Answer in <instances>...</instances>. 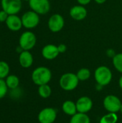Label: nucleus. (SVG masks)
<instances>
[{
	"label": "nucleus",
	"mask_w": 122,
	"mask_h": 123,
	"mask_svg": "<svg viewBox=\"0 0 122 123\" xmlns=\"http://www.w3.org/2000/svg\"><path fill=\"white\" fill-rule=\"evenodd\" d=\"M37 43V37L35 34L30 31L27 30L22 33L19 39V45L23 50H30L35 46Z\"/></svg>",
	"instance_id": "4"
},
{
	"label": "nucleus",
	"mask_w": 122,
	"mask_h": 123,
	"mask_svg": "<svg viewBox=\"0 0 122 123\" xmlns=\"http://www.w3.org/2000/svg\"><path fill=\"white\" fill-rule=\"evenodd\" d=\"M117 121L118 115H116V113L109 112L100 119L99 123H116Z\"/></svg>",
	"instance_id": "20"
},
{
	"label": "nucleus",
	"mask_w": 122,
	"mask_h": 123,
	"mask_svg": "<svg viewBox=\"0 0 122 123\" xmlns=\"http://www.w3.org/2000/svg\"><path fill=\"white\" fill-rule=\"evenodd\" d=\"M79 81L76 74L68 72L63 74L60 76L59 84L62 89L66 92H70L77 88Z\"/></svg>",
	"instance_id": "3"
},
{
	"label": "nucleus",
	"mask_w": 122,
	"mask_h": 123,
	"mask_svg": "<svg viewBox=\"0 0 122 123\" xmlns=\"http://www.w3.org/2000/svg\"><path fill=\"white\" fill-rule=\"evenodd\" d=\"M28 2L31 10L40 15L47 14L51 8L49 0H29Z\"/></svg>",
	"instance_id": "8"
},
{
	"label": "nucleus",
	"mask_w": 122,
	"mask_h": 123,
	"mask_svg": "<svg viewBox=\"0 0 122 123\" xmlns=\"http://www.w3.org/2000/svg\"><path fill=\"white\" fill-rule=\"evenodd\" d=\"M77 111L80 113L87 114L89 111L91 110L93 107V101L92 99L86 96L80 97L76 102Z\"/></svg>",
	"instance_id": "13"
},
{
	"label": "nucleus",
	"mask_w": 122,
	"mask_h": 123,
	"mask_svg": "<svg viewBox=\"0 0 122 123\" xmlns=\"http://www.w3.org/2000/svg\"><path fill=\"white\" fill-rule=\"evenodd\" d=\"M9 65L4 61H0V79H4L9 75Z\"/></svg>",
	"instance_id": "23"
},
{
	"label": "nucleus",
	"mask_w": 122,
	"mask_h": 123,
	"mask_svg": "<svg viewBox=\"0 0 122 123\" xmlns=\"http://www.w3.org/2000/svg\"><path fill=\"white\" fill-rule=\"evenodd\" d=\"M69 15L76 21H82L87 17L88 10L85 6L81 4L74 5L70 9Z\"/></svg>",
	"instance_id": "11"
},
{
	"label": "nucleus",
	"mask_w": 122,
	"mask_h": 123,
	"mask_svg": "<svg viewBox=\"0 0 122 123\" xmlns=\"http://www.w3.org/2000/svg\"><path fill=\"white\" fill-rule=\"evenodd\" d=\"M94 78L98 84L105 86L111 83L113 74L108 66H100L97 67L94 71Z\"/></svg>",
	"instance_id": "2"
},
{
	"label": "nucleus",
	"mask_w": 122,
	"mask_h": 123,
	"mask_svg": "<svg viewBox=\"0 0 122 123\" xmlns=\"http://www.w3.org/2000/svg\"><path fill=\"white\" fill-rule=\"evenodd\" d=\"M47 27L50 32L57 33L60 32L65 27L64 17L58 13L52 14L47 21Z\"/></svg>",
	"instance_id": "6"
},
{
	"label": "nucleus",
	"mask_w": 122,
	"mask_h": 123,
	"mask_svg": "<svg viewBox=\"0 0 122 123\" xmlns=\"http://www.w3.org/2000/svg\"><path fill=\"white\" fill-rule=\"evenodd\" d=\"M106 55H107L109 58H113L115 56V55L116 54V51H115L113 48H109V49L106 50Z\"/></svg>",
	"instance_id": "27"
},
{
	"label": "nucleus",
	"mask_w": 122,
	"mask_h": 123,
	"mask_svg": "<svg viewBox=\"0 0 122 123\" xmlns=\"http://www.w3.org/2000/svg\"><path fill=\"white\" fill-rule=\"evenodd\" d=\"M8 87L4 79H0V99H3L8 92Z\"/></svg>",
	"instance_id": "24"
},
{
	"label": "nucleus",
	"mask_w": 122,
	"mask_h": 123,
	"mask_svg": "<svg viewBox=\"0 0 122 123\" xmlns=\"http://www.w3.org/2000/svg\"><path fill=\"white\" fill-rule=\"evenodd\" d=\"M70 123H91V120L87 114L77 112L72 116Z\"/></svg>",
	"instance_id": "17"
},
{
	"label": "nucleus",
	"mask_w": 122,
	"mask_h": 123,
	"mask_svg": "<svg viewBox=\"0 0 122 123\" xmlns=\"http://www.w3.org/2000/svg\"><path fill=\"white\" fill-rule=\"evenodd\" d=\"M62 110L63 112L69 116H73L76 115L78 111H77V107H76V104L71 101V100H66L63 103L62 105Z\"/></svg>",
	"instance_id": "16"
},
{
	"label": "nucleus",
	"mask_w": 122,
	"mask_h": 123,
	"mask_svg": "<svg viewBox=\"0 0 122 123\" xmlns=\"http://www.w3.org/2000/svg\"><path fill=\"white\" fill-rule=\"evenodd\" d=\"M93 1L98 4H103L106 1V0H93Z\"/></svg>",
	"instance_id": "29"
},
{
	"label": "nucleus",
	"mask_w": 122,
	"mask_h": 123,
	"mask_svg": "<svg viewBox=\"0 0 122 123\" xmlns=\"http://www.w3.org/2000/svg\"><path fill=\"white\" fill-rule=\"evenodd\" d=\"M7 28L13 32H17L22 29L23 27L21 17L17 14H10L9 15L7 19L5 22Z\"/></svg>",
	"instance_id": "14"
},
{
	"label": "nucleus",
	"mask_w": 122,
	"mask_h": 123,
	"mask_svg": "<svg viewBox=\"0 0 122 123\" xmlns=\"http://www.w3.org/2000/svg\"><path fill=\"white\" fill-rule=\"evenodd\" d=\"M1 6L4 11L10 14H17L22 6V0H1Z\"/></svg>",
	"instance_id": "9"
},
{
	"label": "nucleus",
	"mask_w": 122,
	"mask_h": 123,
	"mask_svg": "<svg viewBox=\"0 0 122 123\" xmlns=\"http://www.w3.org/2000/svg\"><path fill=\"white\" fill-rule=\"evenodd\" d=\"M103 105L107 112L116 113L120 111L122 104L118 97L113 94H109L104 99Z\"/></svg>",
	"instance_id": "7"
},
{
	"label": "nucleus",
	"mask_w": 122,
	"mask_h": 123,
	"mask_svg": "<svg viewBox=\"0 0 122 123\" xmlns=\"http://www.w3.org/2000/svg\"><path fill=\"white\" fill-rule=\"evenodd\" d=\"M119 112H120L122 114V106H121V108H120V111H119Z\"/></svg>",
	"instance_id": "31"
},
{
	"label": "nucleus",
	"mask_w": 122,
	"mask_h": 123,
	"mask_svg": "<svg viewBox=\"0 0 122 123\" xmlns=\"http://www.w3.org/2000/svg\"><path fill=\"white\" fill-rule=\"evenodd\" d=\"M58 51L60 53H64L67 51V45L64 43H60L58 45Z\"/></svg>",
	"instance_id": "26"
},
{
	"label": "nucleus",
	"mask_w": 122,
	"mask_h": 123,
	"mask_svg": "<svg viewBox=\"0 0 122 123\" xmlns=\"http://www.w3.org/2000/svg\"><path fill=\"white\" fill-rule=\"evenodd\" d=\"M34 62L32 54L29 50H23L19 55V65L24 68H30Z\"/></svg>",
	"instance_id": "15"
},
{
	"label": "nucleus",
	"mask_w": 122,
	"mask_h": 123,
	"mask_svg": "<svg viewBox=\"0 0 122 123\" xmlns=\"http://www.w3.org/2000/svg\"><path fill=\"white\" fill-rule=\"evenodd\" d=\"M112 63L114 68L122 74V53H118L112 58Z\"/></svg>",
	"instance_id": "22"
},
{
	"label": "nucleus",
	"mask_w": 122,
	"mask_h": 123,
	"mask_svg": "<svg viewBox=\"0 0 122 123\" xmlns=\"http://www.w3.org/2000/svg\"><path fill=\"white\" fill-rule=\"evenodd\" d=\"M119 86L120 89L122 90V75L119 79Z\"/></svg>",
	"instance_id": "30"
},
{
	"label": "nucleus",
	"mask_w": 122,
	"mask_h": 123,
	"mask_svg": "<svg viewBox=\"0 0 122 123\" xmlns=\"http://www.w3.org/2000/svg\"><path fill=\"white\" fill-rule=\"evenodd\" d=\"M57 118V111L52 107L42 109L37 115L40 123H54Z\"/></svg>",
	"instance_id": "10"
},
{
	"label": "nucleus",
	"mask_w": 122,
	"mask_h": 123,
	"mask_svg": "<svg viewBox=\"0 0 122 123\" xmlns=\"http://www.w3.org/2000/svg\"><path fill=\"white\" fill-rule=\"evenodd\" d=\"M38 94H39L40 97H42L43 99H47V98L50 97V95L52 94V89L48 85V84L39 86Z\"/></svg>",
	"instance_id": "19"
},
{
	"label": "nucleus",
	"mask_w": 122,
	"mask_h": 123,
	"mask_svg": "<svg viewBox=\"0 0 122 123\" xmlns=\"http://www.w3.org/2000/svg\"><path fill=\"white\" fill-rule=\"evenodd\" d=\"M76 1L78 3V4H81L83 6H86L92 1V0H76Z\"/></svg>",
	"instance_id": "28"
},
{
	"label": "nucleus",
	"mask_w": 122,
	"mask_h": 123,
	"mask_svg": "<svg viewBox=\"0 0 122 123\" xmlns=\"http://www.w3.org/2000/svg\"><path fill=\"white\" fill-rule=\"evenodd\" d=\"M5 82L6 84V86L8 89H14L18 88L19 85V79L16 75H9L5 79Z\"/></svg>",
	"instance_id": "18"
},
{
	"label": "nucleus",
	"mask_w": 122,
	"mask_h": 123,
	"mask_svg": "<svg viewBox=\"0 0 122 123\" xmlns=\"http://www.w3.org/2000/svg\"><path fill=\"white\" fill-rule=\"evenodd\" d=\"M76 75H77L79 81H85L90 79V77L91 76V71L88 68H80L78 71V72L76 73Z\"/></svg>",
	"instance_id": "21"
},
{
	"label": "nucleus",
	"mask_w": 122,
	"mask_h": 123,
	"mask_svg": "<svg viewBox=\"0 0 122 123\" xmlns=\"http://www.w3.org/2000/svg\"><path fill=\"white\" fill-rule=\"evenodd\" d=\"M9 14L6 13L3 9L0 11V22H5L9 17Z\"/></svg>",
	"instance_id": "25"
},
{
	"label": "nucleus",
	"mask_w": 122,
	"mask_h": 123,
	"mask_svg": "<svg viewBox=\"0 0 122 123\" xmlns=\"http://www.w3.org/2000/svg\"><path fill=\"white\" fill-rule=\"evenodd\" d=\"M52 72L45 66H39L35 68L32 73V80L35 85L41 86L47 84L52 79Z\"/></svg>",
	"instance_id": "1"
},
{
	"label": "nucleus",
	"mask_w": 122,
	"mask_h": 123,
	"mask_svg": "<svg viewBox=\"0 0 122 123\" xmlns=\"http://www.w3.org/2000/svg\"><path fill=\"white\" fill-rule=\"evenodd\" d=\"M41 54L45 59L52 61L55 59L60 55V53L58 51V45L54 44H47L42 48Z\"/></svg>",
	"instance_id": "12"
},
{
	"label": "nucleus",
	"mask_w": 122,
	"mask_h": 123,
	"mask_svg": "<svg viewBox=\"0 0 122 123\" xmlns=\"http://www.w3.org/2000/svg\"><path fill=\"white\" fill-rule=\"evenodd\" d=\"M21 19L23 27L29 30L34 29L37 27L40 22V14L32 10L27 11L24 12L22 14Z\"/></svg>",
	"instance_id": "5"
},
{
	"label": "nucleus",
	"mask_w": 122,
	"mask_h": 123,
	"mask_svg": "<svg viewBox=\"0 0 122 123\" xmlns=\"http://www.w3.org/2000/svg\"><path fill=\"white\" fill-rule=\"evenodd\" d=\"M24 1H29V0H24Z\"/></svg>",
	"instance_id": "32"
}]
</instances>
